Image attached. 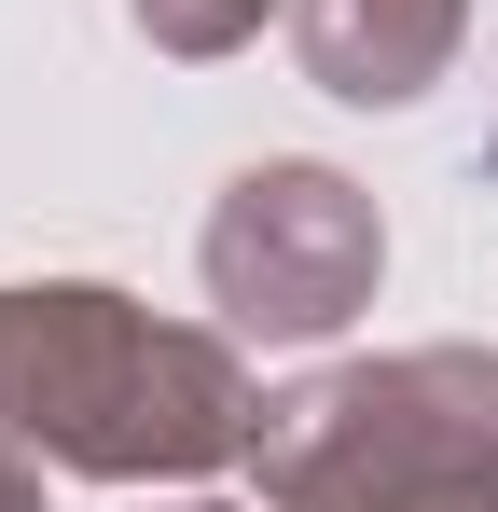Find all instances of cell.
Listing matches in <instances>:
<instances>
[{"label":"cell","mask_w":498,"mask_h":512,"mask_svg":"<svg viewBox=\"0 0 498 512\" xmlns=\"http://www.w3.org/2000/svg\"><path fill=\"white\" fill-rule=\"evenodd\" d=\"M0 429L83 485H194L249 457L263 388L236 333L153 319L111 277H0Z\"/></svg>","instance_id":"1"},{"label":"cell","mask_w":498,"mask_h":512,"mask_svg":"<svg viewBox=\"0 0 498 512\" xmlns=\"http://www.w3.org/2000/svg\"><path fill=\"white\" fill-rule=\"evenodd\" d=\"M277 512H498V346H388L277 388L249 429Z\"/></svg>","instance_id":"2"},{"label":"cell","mask_w":498,"mask_h":512,"mask_svg":"<svg viewBox=\"0 0 498 512\" xmlns=\"http://www.w3.org/2000/svg\"><path fill=\"white\" fill-rule=\"evenodd\" d=\"M194 263H208V305H222L236 346H332L374 305V277H388V222H374V194L346 167L263 153V167L222 180Z\"/></svg>","instance_id":"3"},{"label":"cell","mask_w":498,"mask_h":512,"mask_svg":"<svg viewBox=\"0 0 498 512\" xmlns=\"http://www.w3.org/2000/svg\"><path fill=\"white\" fill-rule=\"evenodd\" d=\"M457 42H471V0H291V56L346 111H415L457 70Z\"/></svg>","instance_id":"4"},{"label":"cell","mask_w":498,"mask_h":512,"mask_svg":"<svg viewBox=\"0 0 498 512\" xmlns=\"http://www.w3.org/2000/svg\"><path fill=\"white\" fill-rule=\"evenodd\" d=\"M125 14H139L153 56H194V70H208V56L263 42V14H291V0H125Z\"/></svg>","instance_id":"5"},{"label":"cell","mask_w":498,"mask_h":512,"mask_svg":"<svg viewBox=\"0 0 498 512\" xmlns=\"http://www.w3.org/2000/svg\"><path fill=\"white\" fill-rule=\"evenodd\" d=\"M0 512H42V457H28L14 429H0Z\"/></svg>","instance_id":"6"},{"label":"cell","mask_w":498,"mask_h":512,"mask_svg":"<svg viewBox=\"0 0 498 512\" xmlns=\"http://www.w3.org/2000/svg\"><path fill=\"white\" fill-rule=\"evenodd\" d=\"M485 180H498V125H485Z\"/></svg>","instance_id":"7"},{"label":"cell","mask_w":498,"mask_h":512,"mask_svg":"<svg viewBox=\"0 0 498 512\" xmlns=\"http://www.w3.org/2000/svg\"><path fill=\"white\" fill-rule=\"evenodd\" d=\"M180 512H222V499H180Z\"/></svg>","instance_id":"8"}]
</instances>
